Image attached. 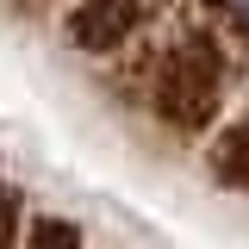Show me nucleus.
Instances as JSON below:
<instances>
[{"label": "nucleus", "instance_id": "3", "mask_svg": "<svg viewBox=\"0 0 249 249\" xmlns=\"http://www.w3.org/2000/svg\"><path fill=\"white\" fill-rule=\"evenodd\" d=\"M212 168H218V181H224V187H249V119H237L231 131H224Z\"/></svg>", "mask_w": 249, "mask_h": 249}, {"label": "nucleus", "instance_id": "2", "mask_svg": "<svg viewBox=\"0 0 249 249\" xmlns=\"http://www.w3.org/2000/svg\"><path fill=\"white\" fill-rule=\"evenodd\" d=\"M143 19V0H81L69 13V37L81 50H119Z\"/></svg>", "mask_w": 249, "mask_h": 249}, {"label": "nucleus", "instance_id": "5", "mask_svg": "<svg viewBox=\"0 0 249 249\" xmlns=\"http://www.w3.org/2000/svg\"><path fill=\"white\" fill-rule=\"evenodd\" d=\"M19 243V193L0 181V249H13Z\"/></svg>", "mask_w": 249, "mask_h": 249}, {"label": "nucleus", "instance_id": "1", "mask_svg": "<svg viewBox=\"0 0 249 249\" xmlns=\"http://www.w3.org/2000/svg\"><path fill=\"white\" fill-rule=\"evenodd\" d=\"M218 100H224V56H218L212 37H181L162 75H156V112L175 124V131H199L212 124Z\"/></svg>", "mask_w": 249, "mask_h": 249}, {"label": "nucleus", "instance_id": "4", "mask_svg": "<svg viewBox=\"0 0 249 249\" xmlns=\"http://www.w3.org/2000/svg\"><path fill=\"white\" fill-rule=\"evenodd\" d=\"M25 249H81V231L69 218H37L25 231Z\"/></svg>", "mask_w": 249, "mask_h": 249}, {"label": "nucleus", "instance_id": "6", "mask_svg": "<svg viewBox=\"0 0 249 249\" xmlns=\"http://www.w3.org/2000/svg\"><path fill=\"white\" fill-rule=\"evenodd\" d=\"M224 6H231V13H237V19L249 25V0H224Z\"/></svg>", "mask_w": 249, "mask_h": 249}]
</instances>
